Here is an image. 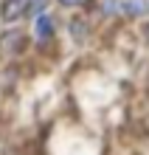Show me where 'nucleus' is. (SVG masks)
Returning a JSON list of instances; mask_svg holds the SVG:
<instances>
[{"label":"nucleus","instance_id":"f257e3e1","mask_svg":"<svg viewBox=\"0 0 149 155\" xmlns=\"http://www.w3.org/2000/svg\"><path fill=\"white\" fill-rule=\"evenodd\" d=\"M25 3L28 0H0V17L6 23H14L17 17L25 14Z\"/></svg>","mask_w":149,"mask_h":155},{"label":"nucleus","instance_id":"f03ea898","mask_svg":"<svg viewBox=\"0 0 149 155\" xmlns=\"http://www.w3.org/2000/svg\"><path fill=\"white\" fill-rule=\"evenodd\" d=\"M51 34H53V17H51L48 12H42V14H40V20H37V40L45 42Z\"/></svg>","mask_w":149,"mask_h":155},{"label":"nucleus","instance_id":"7ed1b4c3","mask_svg":"<svg viewBox=\"0 0 149 155\" xmlns=\"http://www.w3.org/2000/svg\"><path fill=\"white\" fill-rule=\"evenodd\" d=\"M121 8H124V14H129V17L149 14V0H124V3H121Z\"/></svg>","mask_w":149,"mask_h":155},{"label":"nucleus","instance_id":"20e7f679","mask_svg":"<svg viewBox=\"0 0 149 155\" xmlns=\"http://www.w3.org/2000/svg\"><path fill=\"white\" fill-rule=\"evenodd\" d=\"M59 3H62V6H68V8H70V6H79V3H82V0H59Z\"/></svg>","mask_w":149,"mask_h":155},{"label":"nucleus","instance_id":"39448f33","mask_svg":"<svg viewBox=\"0 0 149 155\" xmlns=\"http://www.w3.org/2000/svg\"><path fill=\"white\" fill-rule=\"evenodd\" d=\"M146 42H149V25H146Z\"/></svg>","mask_w":149,"mask_h":155}]
</instances>
